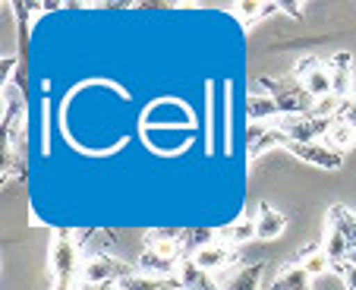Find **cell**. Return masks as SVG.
I'll return each instance as SVG.
<instances>
[{
  "label": "cell",
  "instance_id": "cell-23",
  "mask_svg": "<svg viewBox=\"0 0 356 290\" xmlns=\"http://www.w3.org/2000/svg\"><path fill=\"white\" fill-rule=\"evenodd\" d=\"M337 117H341L343 123H350V127L356 129V98H347V102L341 104V114H337Z\"/></svg>",
  "mask_w": 356,
  "mask_h": 290
},
{
  "label": "cell",
  "instance_id": "cell-10",
  "mask_svg": "<svg viewBox=\"0 0 356 290\" xmlns=\"http://www.w3.org/2000/svg\"><path fill=\"white\" fill-rule=\"evenodd\" d=\"M193 262L199 265V268H205V271H211V275H215L218 268H227L230 262H236V252H234V246H227V243H221V240H215V243H209V246H202V250H195V252H193Z\"/></svg>",
  "mask_w": 356,
  "mask_h": 290
},
{
  "label": "cell",
  "instance_id": "cell-11",
  "mask_svg": "<svg viewBox=\"0 0 356 290\" xmlns=\"http://www.w3.org/2000/svg\"><path fill=\"white\" fill-rule=\"evenodd\" d=\"M177 281H180L183 290H224L221 284L211 277V271L199 268V265L193 262V256H186L180 262V268H177Z\"/></svg>",
  "mask_w": 356,
  "mask_h": 290
},
{
  "label": "cell",
  "instance_id": "cell-25",
  "mask_svg": "<svg viewBox=\"0 0 356 290\" xmlns=\"http://www.w3.org/2000/svg\"><path fill=\"white\" fill-rule=\"evenodd\" d=\"M281 10H284V13H290V16H300V13H302L296 3H281Z\"/></svg>",
  "mask_w": 356,
  "mask_h": 290
},
{
  "label": "cell",
  "instance_id": "cell-8",
  "mask_svg": "<svg viewBox=\"0 0 356 290\" xmlns=\"http://www.w3.org/2000/svg\"><path fill=\"white\" fill-rule=\"evenodd\" d=\"M145 252H155V256H164V259H174V262H183V234L180 230H148L145 234Z\"/></svg>",
  "mask_w": 356,
  "mask_h": 290
},
{
  "label": "cell",
  "instance_id": "cell-26",
  "mask_svg": "<svg viewBox=\"0 0 356 290\" xmlns=\"http://www.w3.org/2000/svg\"><path fill=\"white\" fill-rule=\"evenodd\" d=\"M161 290H183L180 284H170V287H161Z\"/></svg>",
  "mask_w": 356,
  "mask_h": 290
},
{
  "label": "cell",
  "instance_id": "cell-3",
  "mask_svg": "<svg viewBox=\"0 0 356 290\" xmlns=\"http://www.w3.org/2000/svg\"><path fill=\"white\" fill-rule=\"evenodd\" d=\"M133 275V265L117 256H108V252H92L82 259V284H120Z\"/></svg>",
  "mask_w": 356,
  "mask_h": 290
},
{
  "label": "cell",
  "instance_id": "cell-9",
  "mask_svg": "<svg viewBox=\"0 0 356 290\" xmlns=\"http://www.w3.org/2000/svg\"><path fill=\"white\" fill-rule=\"evenodd\" d=\"M325 67H328V73H331V86H334L337 98H341V102L353 98V57H350L347 51H337L331 61H325Z\"/></svg>",
  "mask_w": 356,
  "mask_h": 290
},
{
  "label": "cell",
  "instance_id": "cell-22",
  "mask_svg": "<svg viewBox=\"0 0 356 290\" xmlns=\"http://www.w3.org/2000/svg\"><path fill=\"white\" fill-rule=\"evenodd\" d=\"M334 275H341V281L347 284V290H356V265L353 262H334L331 265Z\"/></svg>",
  "mask_w": 356,
  "mask_h": 290
},
{
  "label": "cell",
  "instance_id": "cell-2",
  "mask_svg": "<svg viewBox=\"0 0 356 290\" xmlns=\"http://www.w3.org/2000/svg\"><path fill=\"white\" fill-rule=\"evenodd\" d=\"M259 86L268 92V98L281 108V117H290V114H312L316 111V98H312L306 88L300 86L296 79H287V82H275L268 76H259Z\"/></svg>",
  "mask_w": 356,
  "mask_h": 290
},
{
  "label": "cell",
  "instance_id": "cell-16",
  "mask_svg": "<svg viewBox=\"0 0 356 290\" xmlns=\"http://www.w3.org/2000/svg\"><path fill=\"white\" fill-rule=\"evenodd\" d=\"M293 262H296V265H302V268L309 271V277H318V275H325V271H331V259L325 256L322 243L302 246V250L293 256Z\"/></svg>",
  "mask_w": 356,
  "mask_h": 290
},
{
  "label": "cell",
  "instance_id": "cell-17",
  "mask_svg": "<svg viewBox=\"0 0 356 290\" xmlns=\"http://www.w3.org/2000/svg\"><path fill=\"white\" fill-rule=\"evenodd\" d=\"M246 114L249 123H275L281 117V108L271 102L268 95H246Z\"/></svg>",
  "mask_w": 356,
  "mask_h": 290
},
{
  "label": "cell",
  "instance_id": "cell-5",
  "mask_svg": "<svg viewBox=\"0 0 356 290\" xmlns=\"http://www.w3.org/2000/svg\"><path fill=\"white\" fill-rule=\"evenodd\" d=\"M293 79L300 82L306 92L312 95V98H328V95H334V86H331V73L328 67H325V61H318V57H302L300 63L293 67Z\"/></svg>",
  "mask_w": 356,
  "mask_h": 290
},
{
  "label": "cell",
  "instance_id": "cell-24",
  "mask_svg": "<svg viewBox=\"0 0 356 290\" xmlns=\"http://www.w3.org/2000/svg\"><path fill=\"white\" fill-rule=\"evenodd\" d=\"M82 290H127L120 284H82Z\"/></svg>",
  "mask_w": 356,
  "mask_h": 290
},
{
  "label": "cell",
  "instance_id": "cell-15",
  "mask_svg": "<svg viewBox=\"0 0 356 290\" xmlns=\"http://www.w3.org/2000/svg\"><path fill=\"white\" fill-rule=\"evenodd\" d=\"M271 290H312V277L302 265L290 262L277 271V277L271 281Z\"/></svg>",
  "mask_w": 356,
  "mask_h": 290
},
{
  "label": "cell",
  "instance_id": "cell-12",
  "mask_svg": "<svg viewBox=\"0 0 356 290\" xmlns=\"http://www.w3.org/2000/svg\"><path fill=\"white\" fill-rule=\"evenodd\" d=\"M256 227H259V240H277L287 230V218L268 202H259L256 209Z\"/></svg>",
  "mask_w": 356,
  "mask_h": 290
},
{
  "label": "cell",
  "instance_id": "cell-7",
  "mask_svg": "<svg viewBox=\"0 0 356 290\" xmlns=\"http://www.w3.org/2000/svg\"><path fill=\"white\" fill-rule=\"evenodd\" d=\"M290 139L275 127V123H249L246 127V152L249 158H259L271 149H287Z\"/></svg>",
  "mask_w": 356,
  "mask_h": 290
},
{
  "label": "cell",
  "instance_id": "cell-13",
  "mask_svg": "<svg viewBox=\"0 0 356 290\" xmlns=\"http://www.w3.org/2000/svg\"><path fill=\"white\" fill-rule=\"evenodd\" d=\"M259 236V227H256V218L252 215H240V221H234L230 227L218 230V240L227 246H240V243H249Z\"/></svg>",
  "mask_w": 356,
  "mask_h": 290
},
{
  "label": "cell",
  "instance_id": "cell-18",
  "mask_svg": "<svg viewBox=\"0 0 356 290\" xmlns=\"http://www.w3.org/2000/svg\"><path fill=\"white\" fill-rule=\"evenodd\" d=\"M325 221L334 224L337 230L343 234V240L350 243V252L356 250V211H350L347 205H331L328 215H325Z\"/></svg>",
  "mask_w": 356,
  "mask_h": 290
},
{
  "label": "cell",
  "instance_id": "cell-4",
  "mask_svg": "<svg viewBox=\"0 0 356 290\" xmlns=\"http://www.w3.org/2000/svg\"><path fill=\"white\" fill-rule=\"evenodd\" d=\"M334 120H331V117H318V114H290V117H277L275 127L281 129L290 142H322Z\"/></svg>",
  "mask_w": 356,
  "mask_h": 290
},
{
  "label": "cell",
  "instance_id": "cell-19",
  "mask_svg": "<svg viewBox=\"0 0 356 290\" xmlns=\"http://www.w3.org/2000/svg\"><path fill=\"white\" fill-rule=\"evenodd\" d=\"M322 250H325V256L331 259V265L334 262H347L350 259V243L343 240V234L334 227V224H328L325 221V236H322Z\"/></svg>",
  "mask_w": 356,
  "mask_h": 290
},
{
  "label": "cell",
  "instance_id": "cell-20",
  "mask_svg": "<svg viewBox=\"0 0 356 290\" xmlns=\"http://www.w3.org/2000/svg\"><path fill=\"white\" fill-rule=\"evenodd\" d=\"M322 142H325V145H331V149H337V152L343 155L347 149H353V145H356V129L350 127V123H343L341 117H337V120L331 123V129L325 133Z\"/></svg>",
  "mask_w": 356,
  "mask_h": 290
},
{
  "label": "cell",
  "instance_id": "cell-1",
  "mask_svg": "<svg viewBox=\"0 0 356 290\" xmlns=\"http://www.w3.org/2000/svg\"><path fill=\"white\" fill-rule=\"evenodd\" d=\"M47 262H51V290H76V284L82 277L79 236L70 234V230H57L51 236Z\"/></svg>",
  "mask_w": 356,
  "mask_h": 290
},
{
  "label": "cell",
  "instance_id": "cell-6",
  "mask_svg": "<svg viewBox=\"0 0 356 290\" xmlns=\"http://www.w3.org/2000/svg\"><path fill=\"white\" fill-rule=\"evenodd\" d=\"M287 152L300 161L312 164V168H322V170H341L343 168V155L325 142H290Z\"/></svg>",
  "mask_w": 356,
  "mask_h": 290
},
{
  "label": "cell",
  "instance_id": "cell-21",
  "mask_svg": "<svg viewBox=\"0 0 356 290\" xmlns=\"http://www.w3.org/2000/svg\"><path fill=\"white\" fill-rule=\"evenodd\" d=\"M281 10V3H256V0H243V3H236V16L243 19V26H252V22L265 19V16L277 13Z\"/></svg>",
  "mask_w": 356,
  "mask_h": 290
},
{
  "label": "cell",
  "instance_id": "cell-14",
  "mask_svg": "<svg viewBox=\"0 0 356 290\" xmlns=\"http://www.w3.org/2000/svg\"><path fill=\"white\" fill-rule=\"evenodd\" d=\"M262 275H265V262L240 265V268L224 281V290H259L262 287Z\"/></svg>",
  "mask_w": 356,
  "mask_h": 290
}]
</instances>
